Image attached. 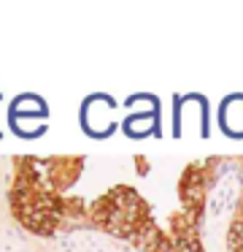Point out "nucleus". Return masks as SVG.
Segmentation results:
<instances>
[{
	"label": "nucleus",
	"instance_id": "obj_4",
	"mask_svg": "<svg viewBox=\"0 0 243 252\" xmlns=\"http://www.w3.org/2000/svg\"><path fill=\"white\" fill-rule=\"evenodd\" d=\"M232 179H235V198H232L230 214H227V222H224V233H221V250L243 252V158H235Z\"/></svg>",
	"mask_w": 243,
	"mask_h": 252
},
{
	"label": "nucleus",
	"instance_id": "obj_3",
	"mask_svg": "<svg viewBox=\"0 0 243 252\" xmlns=\"http://www.w3.org/2000/svg\"><path fill=\"white\" fill-rule=\"evenodd\" d=\"M235 158L208 155L189 160L176 174V201L167 220V236L162 252H211L208 250V212L214 195L227 182Z\"/></svg>",
	"mask_w": 243,
	"mask_h": 252
},
{
	"label": "nucleus",
	"instance_id": "obj_2",
	"mask_svg": "<svg viewBox=\"0 0 243 252\" xmlns=\"http://www.w3.org/2000/svg\"><path fill=\"white\" fill-rule=\"evenodd\" d=\"M176 201V190H173ZM170 209H157L151 195L130 182H113L95 198H86L84 228L119 239L138 252H162L167 236Z\"/></svg>",
	"mask_w": 243,
	"mask_h": 252
},
{
	"label": "nucleus",
	"instance_id": "obj_1",
	"mask_svg": "<svg viewBox=\"0 0 243 252\" xmlns=\"http://www.w3.org/2000/svg\"><path fill=\"white\" fill-rule=\"evenodd\" d=\"M89 158L84 155H19L14 158L8 206L32 236L54 239L84 228L86 198L76 192Z\"/></svg>",
	"mask_w": 243,
	"mask_h": 252
}]
</instances>
